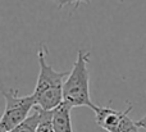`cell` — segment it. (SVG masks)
Listing matches in <instances>:
<instances>
[{
	"instance_id": "6da1fadb",
	"label": "cell",
	"mask_w": 146,
	"mask_h": 132,
	"mask_svg": "<svg viewBox=\"0 0 146 132\" xmlns=\"http://www.w3.org/2000/svg\"><path fill=\"white\" fill-rule=\"evenodd\" d=\"M46 56H48V48L42 44L40 45L37 53L40 72L33 95L36 99V107L50 112L63 103V87L66 82L64 78L68 77L69 72H56L48 63Z\"/></svg>"
},
{
	"instance_id": "7a4b0ae2",
	"label": "cell",
	"mask_w": 146,
	"mask_h": 132,
	"mask_svg": "<svg viewBox=\"0 0 146 132\" xmlns=\"http://www.w3.org/2000/svg\"><path fill=\"white\" fill-rule=\"evenodd\" d=\"M90 51L80 49L77 53V59L69 72L63 87V103L71 108L87 107L95 109L98 105L94 104L90 95Z\"/></svg>"
},
{
	"instance_id": "3957f363",
	"label": "cell",
	"mask_w": 146,
	"mask_h": 132,
	"mask_svg": "<svg viewBox=\"0 0 146 132\" xmlns=\"http://www.w3.org/2000/svg\"><path fill=\"white\" fill-rule=\"evenodd\" d=\"M5 109L0 121V132H10L30 117V112L36 108L35 95L19 96L18 90H3Z\"/></svg>"
},
{
	"instance_id": "277c9868",
	"label": "cell",
	"mask_w": 146,
	"mask_h": 132,
	"mask_svg": "<svg viewBox=\"0 0 146 132\" xmlns=\"http://www.w3.org/2000/svg\"><path fill=\"white\" fill-rule=\"evenodd\" d=\"M133 109L128 104L126 110H117L110 107H96L95 121L98 126L106 132H140L137 122H133L129 117V112Z\"/></svg>"
},
{
	"instance_id": "5b68a950",
	"label": "cell",
	"mask_w": 146,
	"mask_h": 132,
	"mask_svg": "<svg viewBox=\"0 0 146 132\" xmlns=\"http://www.w3.org/2000/svg\"><path fill=\"white\" fill-rule=\"evenodd\" d=\"M71 110L72 108L64 103L53 110V126L55 132H73Z\"/></svg>"
},
{
	"instance_id": "8992f818",
	"label": "cell",
	"mask_w": 146,
	"mask_h": 132,
	"mask_svg": "<svg viewBox=\"0 0 146 132\" xmlns=\"http://www.w3.org/2000/svg\"><path fill=\"white\" fill-rule=\"evenodd\" d=\"M40 119H41V109L36 107L33 109V113L25 122H22L19 126H17L14 130H12L10 132H36L38 125H40Z\"/></svg>"
},
{
	"instance_id": "52a82bcc",
	"label": "cell",
	"mask_w": 146,
	"mask_h": 132,
	"mask_svg": "<svg viewBox=\"0 0 146 132\" xmlns=\"http://www.w3.org/2000/svg\"><path fill=\"white\" fill-rule=\"evenodd\" d=\"M36 132H55L53 126V110L46 112V110L41 109L40 125H38Z\"/></svg>"
},
{
	"instance_id": "ba28073f",
	"label": "cell",
	"mask_w": 146,
	"mask_h": 132,
	"mask_svg": "<svg viewBox=\"0 0 146 132\" xmlns=\"http://www.w3.org/2000/svg\"><path fill=\"white\" fill-rule=\"evenodd\" d=\"M53 1L58 3V8L62 9L66 5H74V9L81 7V4H90L91 0H53Z\"/></svg>"
},
{
	"instance_id": "9c48e42d",
	"label": "cell",
	"mask_w": 146,
	"mask_h": 132,
	"mask_svg": "<svg viewBox=\"0 0 146 132\" xmlns=\"http://www.w3.org/2000/svg\"><path fill=\"white\" fill-rule=\"evenodd\" d=\"M137 126H139L140 128H144V130H146V114L141 118V119L137 121Z\"/></svg>"
}]
</instances>
